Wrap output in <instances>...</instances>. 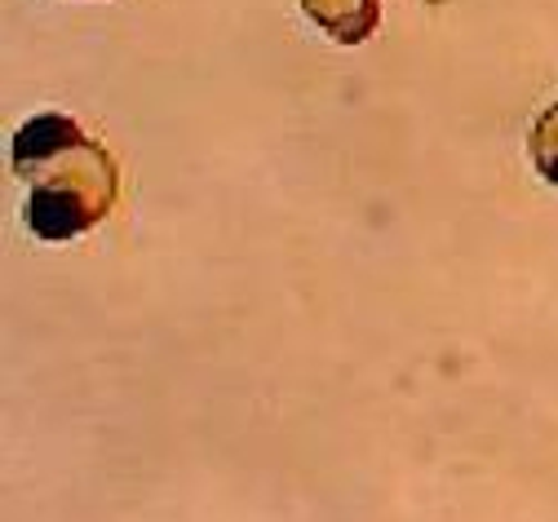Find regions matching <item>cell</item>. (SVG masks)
Listing matches in <instances>:
<instances>
[{"label":"cell","mask_w":558,"mask_h":522,"mask_svg":"<svg viewBox=\"0 0 558 522\" xmlns=\"http://www.w3.org/2000/svg\"><path fill=\"white\" fill-rule=\"evenodd\" d=\"M298 5L337 45H364L381 23V0H298Z\"/></svg>","instance_id":"2"},{"label":"cell","mask_w":558,"mask_h":522,"mask_svg":"<svg viewBox=\"0 0 558 522\" xmlns=\"http://www.w3.org/2000/svg\"><path fill=\"white\" fill-rule=\"evenodd\" d=\"M527 156H532L536 173H541L549 186H558V102L536 116V124H532V133H527Z\"/></svg>","instance_id":"3"},{"label":"cell","mask_w":558,"mask_h":522,"mask_svg":"<svg viewBox=\"0 0 558 522\" xmlns=\"http://www.w3.org/2000/svg\"><path fill=\"white\" fill-rule=\"evenodd\" d=\"M10 169L27 191V231L45 244H66L94 231L120 199L116 156L62 111H40L19 124Z\"/></svg>","instance_id":"1"}]
</instances>
